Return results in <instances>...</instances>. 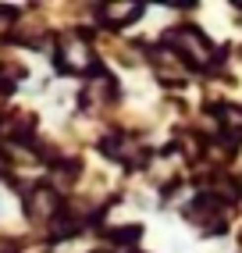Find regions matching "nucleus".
Segmentation results:
<instances>
[{
    "mask_svg": "<svg viewBox=\"0 0 242 253\" xmlns=\"http://www.w3.org/2000/svg\"><path fill=\"white\" fill-rule=\"evenodd\" d=\"M93 64V50L79 32H61V68L68 72H85Z\"/></svg>",
    "mask_w": 242,
    "mask_h": 253,
    "instance_id": "2",
    "label": "nucleus"
},
{
    "mask_svg": "<svg viewBox=\"0 0 242 253\" xmlns=\"http://www.w3.org/2000/svg\"><path fill=\"white\" fill-rule=\"evenodd\" d=\"M167 40L189 64H210V43H206L196 29H171Z\"/></svg>",
    "mask_w": 242,
    "mask_h": 253,
    "instance_id": "1",
    "label": "nucleus"
},
{
    "mask_svg": "<svg viewBox=\"0 0 242 253\" xmlns=\"http://www.w3.org/2000/svg\"><path fill=\"white\" fill-rule=\"evenodd\" d=\"M4 164H7V161H4V150H0V171H4Z\"/></svg>",
    "mask_w": 242,
    "mask_h": 253,
    "instance_id": "7",
    "label": "nucleus"
},
{
    "mask_svg": "<svg viewBox=\"0 0 242 253\" xmlns=\"http://www.w3.org/2000/svg\"><path fill=\"white\" fill-rule=\"evenodd\" d=\"M143 14V4L135 0H121V4H103V22L107 25H128Z\"/></svg>",
    "mask_w": 242,
    "mask_h": 253,
    "instance_id": "3",
    "label": "nucleus"
},
{
    "mask_svg": "<svg viewBox=\"0 0 242 253\" xmlns=\"http://www.w3.org/2000/svg\"><path fill=\"white\" fill-rule=\"evenodd\" d=\"M29 214L36 217V221H46V217L57 214V193L54 189H36L29 196Z\"/></svg>",
    "mask_w": 242,
    "mask_h": 253,
    "instance_id": "5",
    "label": "nucleus"
},
{
    "mask_svg": "<svg viewBox=\"0 0 242 253\" xmlns=\"http://www.w3.org/2000/svg\"><path fill=\"white\" fill-rule=\"evenodd\" d=\"M11 25V11H4V7H0V32H4Z\"/></svg>",
    "mask_w": 242,
    "mask_h": 253,
    "instance_id": "6",
    "label": "nucleus"
},
{
    "mask_svg": "<svg viewBox=\"0 0 242 253\" xmlns=\"http://www.w3.org/2000/svg\"><path fill=\"white\" fill-rule=\"evenodd\" d=\"M196 204L200 207H189L185 214H189V221H196V225H203V228H221L224 221H221V214H217V200H210V196H206V200H196Z\"/></svg>",
    "mask_w": 242,
    "mask_h": 253,
    "instance_id": "4",
    "label": "nucleus"
}]
</instances>
